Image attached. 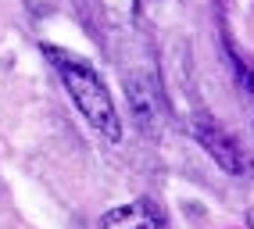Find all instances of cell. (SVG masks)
I'll return each instance as SVG.
<instances>
[{
	"mask_svg": "<svg viewBox=\"0 0 254 229\" xmlns=\"http://www.w3.org/2000/svg\"><path fill=\"white\" fill-rule=\"evenodd\" d=\"M43 51L58 61V72L64 79V90L72 93V101L79 104L82 114H86V122L104 140L118 143V140H122V122H118V111L111 104V93L104 86V79H100L82 57H68L64 51H50V47H43Z\"/></svg>",
	"mask_w": 254,
	"mask_h": 229,
	"instance_id": "obj_1",
	"label": "cell"
},
{
	"mask_svg": "<svg viewBox=\"0 0 254 229\" xmlns=\"http://www.w3.org/2000/svg\"><path fill=\"white\" fill-rule=\"evenodd\" d=\"M193 133H197L200 147H204V151H208L229 175H247V172H251L247 151L233 140V133H226V129L218 125V122H211L208 114H197V118H193Z\"/></svg>",
	"mask_w": 254,
	"mask_h": 229,
	"instance_id": "obj_2",
	"label": "cell"
},
{
	"mask_svg": "<svg viewBox=\"0 0 254 229\" xmlns=\"http://www.w3.org/2000/svg\"><path fill=\"white\" fill-rule=\"evenodd\" d=\"M100 229H161V226L147 204H122L100 219Z\"/></svg>",
	"mask_w": 254,
	"mask_h": 229,
	"instance_id": "obj_3",
	"label": "cell"
},
{
	"mask_svg": "<svg viewBox=\"0 0 254 229\" xmlns=\"http://www.w3.org/2000/svg\"><path fill=\"white\" fill-rule=\"evenodd\" d=\"M247 226H251V229H254V208H251V211H247Z\"/></svg>",
	"mask_w": 254,
	"mask_h": 229,
	"instance_id": "obj_4",
	"label": "cell"
}]
</instances>
